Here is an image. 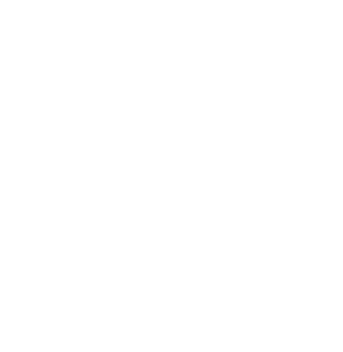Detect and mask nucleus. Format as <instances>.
Masks as SVG:
<instances>
[]
</instances>
